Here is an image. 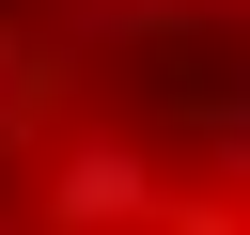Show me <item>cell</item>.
I'll use <instances>...</instances> for the list:
<instances>
[{"label":"cell","instance_id":"obj_2","mask_svg":"<svg viewBox=\"0 0 250 235\" xmlns=\"http://www.w3.org/2000/svg\"><path fill=\"white\" fill-rule=\"evenodd\" d=\"M62 94H78V47H62L47 16H0V157H31Z\"/></svg>","mask_w":250,"mask_h":235},{"label":"cell","instance_id":"obj_3","mask_svg":"<svg viewBox=\"0 0 250 235\" xmlns=\"http://www.w3.org/2000/svg\"><path fill=\"white\" fill-rule=\"evenodd\" d=\"M234 31V0H109V47H203Z\"/></svg>","mask_w":250,"mask_h":235},{"label":"cell","instance_id":"obj_4","mask_svg":"<svg viewBox=\"0 0 250 235\" xmlns=\"http://www.w3.org/2000/svg\"><path fill=\"white\" fill-rule=\"evenodd\" d=\"M156 235H250V204H234V188H188V204H172Z\"/></svg>","mask_w":250,"mask_h":235},{"label":"cell","instance_id":"obj_1","mask_svg":"<svg viewBox=\"0 0 250 235\" xmlns=\"http://www.w3.org/2000/svg\"><path fill=\"white\" fill-rule=\"evenodd\" d=\"M188 188L156 172V141L141 125H62L47 157H31V235H156Z\"/></svg>","mask_w":250,"mask_h":235}]
</instances>
